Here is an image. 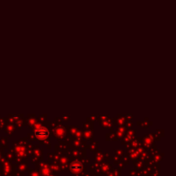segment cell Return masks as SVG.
<instances>
[{
	"mask_svg": "<svg viewBox=\"0 0 176 176\" xmlns=\"http://www.w3.org/2000/svg\"><path fill=\"white\" fill-rule=\"evenodd\" d=\"M48 134H49V131L45 127H41V128H39V129H37L35 131V135L40 138L47 137L48 136Z\"/></svg>",
	"mask_w": 176,
	"mask_h": 176,
	"instance_id": "cell-1",
	"label": "cell"
},
{
	"mask_svg": "<svg viewBox=\"0 0 176 176\" xmlns=\"http://www.w3.org/2000/svg\"><path fill=\"white\" fill-rule=\"evenodd\" d=\"M82 169V166L80 165V164H73L72 166H71V169L73 170V171H79L80 169Z\"/></svg>",
	"mask_w": 176,
	"mask_h": 176,
	"instance_id": "cell-2",
	"label": "cell"
}]
</instances>
